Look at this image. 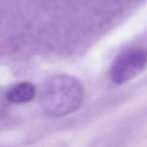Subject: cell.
<instances>
[{"instance_id":"cell-1","label":"cell","mask_w":147,"mask_h":147,"mask_svg":"<svg viewBox=\"0 0 147 147\" xmlns=\"http://www.w3.org/2000/svg\"><path fill=\"white\" fill-rule=\"evenodd\" d=\"M84 100V89L78 79L68 75L52 76L45 80L40 93V103L47 115L63 117L76 111Z\"/></svg>"},{"instance_id":"cell-2","label":"cell","mask_w":147,"mask_h":147,"mask_svg":"<svg viewBox=\"0 0 147 147\" xmlns=\"http://www.w3.org/2000/svg\"><path fill=\"white\" fill-rule=\"evenodd\" d=\"M146 64L147 50L145 49L134 47L125 50L112 64L111 79L115 84H123L141 73Z\"/></svg>"},{"instance_id":"cell-3","label":"cell","mask_w":147,"mask_h":147,"mask_svg":"<svg viewBox=\"0 0 147 147\" xmlns=\"http://www.w3.org/2000/svg\"><path fill=\"white\" fill-rule=\"evenodd\" d=\"M36 88L29 82H21L11 86L7 91L6 98L12 104H24L33 100Z\"/></svg>"}]
</instances>
